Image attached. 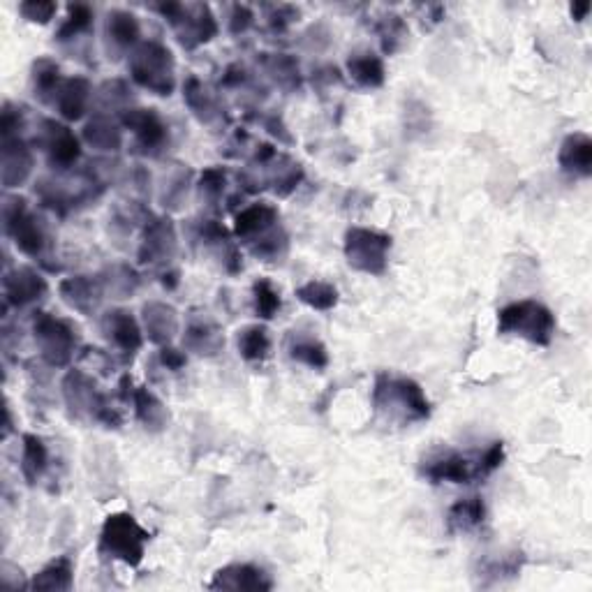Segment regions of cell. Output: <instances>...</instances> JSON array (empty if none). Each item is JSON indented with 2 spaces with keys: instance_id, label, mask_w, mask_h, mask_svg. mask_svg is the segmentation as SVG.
<instances>
[{
  "instance_id": "1",
  "label": "cell",
  "mask_w": 592,
  "mask_h": 592,
  "mask_svg": "<svg viewBox=\"0 0 592 592\" xmlns=\"http://www.w3.org/2000/svg\"><path fill=\"white\" fill-rule=\"evenodd\" d=\"M373 407L384 424L412 426L431 419V401L412 377L377 373L373 384Z\"/></svg>"
},
{
  "instance_id": "2",
  "label": "cell",
  "mask_w": 592,
  "mask_h": 592,
  "mask_svg": "<svg viewBox=\"0 0 592 592\" xmlns=\"http://www.w3.org/2000/svg\"><path fill=\"white\" fill-rule=\"evenodd\" d=\"M63 401L68 405L72 417L93 419L107 428H121L123 417L116 407H111L107 394H102L98 382L84 368H72L65 373L63 382Z\"/></svg>"
},
{
  "instance_id": "3",
  "label": "cell",
  "mask_w": 592,
  "mask_h": 592,
  "mask_svg": "<svg viewBox=\"0 0 592 592\" xmlns=\"http://www.w3.org/2000/svg\"><path fill=\"white\" fill-rule=\"evenodd\" d=\"M130 79L148 93L169 98L176 91V61L172 49L158 40H144L130 54Z\"/></svg>"
},
{
  "instance_id": "4",
  "label": "cell",
  "mask_w": 592,
  "mask_h": 592,
  "mask_svg": "<svg viewBox=\"0 0 592 592\" xmlns=\"http://www.w3.org/2000/svg\"><path fill=\"white\" fill-rule=\"evenodd\" d=\"M148 542H151V532L142 528V523L135 516L128 512H116L109 514L102 523L98 553L128 567H139L146 555Z\"/></svg>"
},
{
  "instance_id": "5",
  "label": "cell",
  "mask_w": 592,
  "mask_h": 592,
  "mask_svg": "<svg viewBox=\"0 0 592 592\" xmlns=\"http://www.w3.org/2000/svg\"><path fill=\"white\" fill-rule=\"evenodd\" d=\"M555 315L542 301L523 299L498 310V333L518 336L532 345L549 347L555 336Z\"/></svg>"
},
{
  "instance_id": "6",
  "label": "cell",
  "mask_w": 592,
  "mask_h": 592,
  "mask_svg": "<svg viewBox=\"0 0 592 592\" xmlns=\"http://www.w3.org/2000/svg\"><path fill=\"white\" fill-rule=\"evenodd\" d=\"M3 227L7 239L14 241L19 253L44 262L49 248V232L44 220L28 209V199L19 195H5L3 199Z\"/></svg>"
},
{
  "instance_id": "7",
  "label": "cell",
  "mask_w": 592,
  "mask_h": 592,
  "mask_svg": "<svg viewBox=\"0 0 592 592\" xmlns=\"http://www.w3.org/2000/svg\"><path fill=\"white\" fill-rule=\"evenodd\" d=\"M394 239L368 227H350L345 232L343 253L354 271L366 276H384L389 269V253Z\"/></svg>"
},
{
  "instance_id": "8",
  "label": "cell",
  "mask_w": 592,
  "mask_h": 592,
  "mask_svg": "<svg viewBox=\"0 0 592 592\" xmlns=\"http://www.w3.org/2000/svg\"><path fill=\"white\" fill-rule=\"evenodd\" d=\"M33 338L40 350V357L49 368H68L77 352V331L61 317L35 310L33 313Z\"/></svg>"
},
{
  "instance_id": "9",
  "label": "cell",
  "mask_w": 592,
  "mask_h": 592,
  "mask_svg": "<svg viewBox=\"0 0 592 592\" xmlns=\"http://www.w3.org/2000/svg\"><path fill=\"white\" fill-rule=\"evenodd\" d=\"M176 255H179V234L172 216H148L139 232V264L167 271L172 269Z\"/></svg>"
},
{
  "instance_id": "10",
  "label": "cell",
  "mask_w": 592,
  "mask_h": 592,
  "mask_svg": "<svg viewBox=\"0 0 592 592\" xmlns=\"http://www.w3.org/2000/svg\"><path fill=\"white\" fill-rule=\"evenodd\" d=\"M118 121H121L123 130H130L132 137H135L132 151L137 155H142V158H160L165 153V148L169 146V128L158 111L130 107L118 116Z\"/></svg>"
},
{
  "instance_id": "11",
  "label": "cell",
  "mask_w": 592,
  "mask_h": 592,
  "mask_svg": "<svg viewBox=\"0 0 592 592\" xmlns=\"http://www.w3.org/2000/svg\"><path fill=\"white\" fill-rule=\"evenodd\" d=\"M37 144L42 146L51 169L58 174H68L81 160V139L74 135L65 123L54 118H44L37 130Z\"/></svg>"
},
{
  "instance_id": "12",
  "label": "cell",
  "mask_w": 592,
  "mask_h": 592,
  "mask_svg": "<svg viewBox=\"0 0 592 592\" xmlns=\"http://www.w3.org/2000/svg\"><path fill=\"white\" fill-rule=\"evenodd\" d=\"M49 296V283L33 266L7 269L3 276V310L7 308H33Z\"/></svg>"
},
{
  "instance_id": "13",
  "label": "cell",
  "mask_w": 592,
  "mask_h": 592,
  "mask_svg": "<svg viewBox=\"0 0 592 592\" xmlns=\"http://www.w3.org/2000/svg\"><path fill=\"white\" fill-rule=\"evenodd\" d=\"M100 331L107 343L121 354L125 364L135 359V354L144 345V327L137 317L125 308H111L100 317Z\"/></svg>"
},
{
  "instance_id": "14",
  "label": "cell",
  "mask_w": 592,
  "mask_h": 592,
  "mask_svg": "<svg viewBox=\"0 0 592 592\" xmlns=\"http://www.w3.org/2000/svg\"><path fill=\"white\" fill-rule=\"evenodd\" d=\"M421 475L431 484H472L481 479L477 461H470L456 449H442L424 458Z\"/></svg>"
},
{
  "instance_id": "15",
  "label": "cell",
  "mask_w": 592,
  "mask_h": 592,
  "mask_svg": "<svg viewBox=\"0 0 592 592\" xmlns=\"http://www.w3.org/2000/svg\"><path fill=\"white\" fill-rule=\"evenodd\" d=\"M183 347L185 352L197 354V357L213 359L225 350V331H222L216 317L206 313V310L192 308L188 320H185Z\"/></svg>"
},
{
  "instance_id": "16",
  "label": "cell",
  "mask_w": 592,
  "mask_h": 592,
  "mask_svg": "<svg viewBox=\"0 0 592 592\" xmlns=\"http://www.w3.org/2000/svg\"><path fill=\"white\" fill-rule=\"evenodd\" d=\"M183 102L192 111V116L206 128H225L229 123V114L225 105H222L220 95L213 91L211 86H206L202 79L190 74L183 84Z\"/></svg>"
},
{
  "instance_id": "17",
  "label": "cell",
  "mask_w": 592,
  "mask_h": 592,
  "mask_svg": "<svg viewBox=\"0 0 592 592\" xmlns=\"http://www.w3.org/2000/svg\"><path fill=\"white\" fill-rule=\"evenodd\" d=\"M35 167V155L31 144L24 137L3 139L0 144V181L5 190L26 185Z\"/></svg>"
},
{
  "instance_id": "18",
  "label": "cell",
  "mask_w": 592,
  "mask_h": 592,
  "mask_svg": "<svg viewBox=\"0 0 592 592\" xmlns=\"http://www.w3.org/2000/svg\"><path fill=\"white\" fill-rule=\"evenodd\" d=\"M218 19L209 5H185V14L179 24L174 26L176 40L185 51H195L209 44L218 35Z\"/></svg>"
},
{
  "instance_id": "19",
  "label": "cell",
  "mask_w": 592,
  "mask_h": 592,
  "mask_svg": "<svg viewBox=\"0 0 592 592\" xmlns=\"http://www.w3.org/2000/svg\"><path fill=\"white\" fill-rule=\"evenodd\" d=\"M58 294L68 303L72 310H77L79 315L93 317L100 313L102 303L107 299L105 285H102L100 276H72L61 280L58 285Z\"/></svg>"
},
{
  "instance_id": "20",
  "label": "cell",
  "mask_w": 592,
  "mask_h": 592,
  "mask_svg": "<svg viewBox=\"0 0 592 592\" xmlns=\"http://www.w3.org/2000/svg\"><path fill=\"white\" fill-rule=\"evenodd\" d=\"M142 327L144 336L151 340L153 345L165 347L172 345L174 338L181 331V317L172 303L165 301H148L142 308Z\"/></svg>"
},
{
  "instance_id": "21",
  "label": "cell",
  "mask_w": 592,
  "mask_h": 592,
  "mask_svg": "<svg viewBox=\"0 0 592 592\" xmlns=\"http://www.w3.org/2000/svg\"><path fill=\"white\" fill-rule=\"evenodd\" d=\"M105 40L109 58L132 54L142 44V26L128 10H111L105 19Z\"/></svg>"
},
{
  "instance_id": "22",
  "label": "cell",
  "mask_w": 592,
  "mask_h": 592,
  "mask_svg": "<svg viewBox=\"0 0 592 592\" xmlns=\"http://www.w3.org/2000/svg\"><path fill=\"white\" fill-rule=\"evenodd\" d=\"M206 588L234 590V592H241V590L264 592L273 588V581L269 579V574H266L262 567L248 565V562H236V565H227L218 569Z\"/></svg>"
},
{
  "instance_id": "23",
  "label": "cell",
  "mask_w": 592,
  "mask_h": 592,
  "mask_svg": "<svg viewBox=\"0 0 592 592\" xmlns=\"http://www.w3.org/2000/svg\"><path fill=\"white\" fill-rule=\"evenodd\" d=\"M93 86L86 77H70L63 79L61 88H58L51 107H56L58 116L68 123H77L86 116L88 107L93 102Z\"/></svg>"
},
{
  "instance_id": "24",
  "label": "cell",
  "mask_w": 592,
  "mask_h": 592,
  "mask_svg": "<svg viewBox=\"0 0 592 592\" xmlns=\"http://www.w3.org/2000/svg\"><path fill=\"white\" fill-rule=\"evenodd\" d=\"M525 567V553L512 549V551H502V553H488L479 560L477 567V579L479 586H498V583H507L516 579L518 574L523 572Z\"/></svg>"
},
{
  "instance_id": "25",
  "label": "cell",
  "mask_w": 592,
  "mask_h": 592,
  "mask_svg": "<svg viewBox=\"0 0 592 592\" xmlns=\"http://www.w3.org/2000/svg\"><path fill=\"white\" fill-rule=\"evenodd\" d=\"M280 225V213L269 202L250 204L234 216V236L241 243H250Z\"/></svg>"
},
{
  "instance_id": "26",
  "label": "cell",
  "mask_w": 592,
  "mask_h": 592,
  "mask_svg": "<svg viewBox=\"0 0 592 592\" xmlns=\"http://www.w3.org/2000/svg\"><path fill=\"white\" fill-rule=\"evenodd\" d=\"M253 169H257V172L262 174L266 188H271L278 197H290L292 192L303 183V176H306L301 162H296L294 158H290V155L280 151L269 165L253 167Z\"/></svg>"
},
{
  "instance_id": "27",
  "label": "cell",
  "mask_w": 592,
  "mask_h": 592,
  "mask_svg": "<svg viewBox=\"0 0 592 592\" xmlns=\"http://www.w3.org/2000/svg\"><path fill=\"white\" fill-rule=\"evenodd\" d=\"M81 139L100 153H118L123 148V125L116 116L93 114L81 128Z\"/></svg>"
},
{
  "instance_id": "28",
  "label": "cell",
  "mask_w": 592,
  "mask_h": 592,
  "mask_svg": "<svg viewBox=\"0 0 592 592\" xmlns=\"http://www.w3.org/2000/svg\"><path fill=\"white\" fill-rule=\"evenodd\" d=\"M560 169L565 174L590 179L592 176V139L586 132H572L562 139L558 151Z\"/></svg>"
},
{
  "instance_id": "29",
  "label": "cell",
  "mask_w": 592,
  "mask_h": 592,
  "mask_svg": "<svg viewBox=\"0 0 592 592\" xmlns=\"http://www.w3.org/2000/svg\"><path fill=\"white\" fill-rule=\"evenodd\" d=\"M257 63L266 77H269L280 91L294 93L301 88L303 74L296 56L283 54V51H278V54H259Z\"/></svg>"
},
{
  "instance_id": "30",
  "label": "cell",
  "mask_w": 592,
  "mask_h": 592,
  "mask_svg": "<svg viewBox=\"0 0 592 592\" xmlns=\"http://www.w3.org/2000/svg\"><path fill=\"white\" fill-rule=\"evenodd\" d=\"M132 407H135V417L148 433H162L167 431L172 414H169L167 405L160 401L148 387H135V396H132Z\"/></svg>"
},
{
  "instance_id": "31",
  "label": "cell",
  "mask_w": 592,
  "mask_h": 592,
  "mask_svg": "<svg viewBox=\"0 0 592 592\" xmlns=\"http://www.w3.org/2000/svg\"><path fill=\"white\" fill-rule=\"evenodd\" d=\"M98 276L102 280V285H105L107 296L116 301L132 299V296L139 292V287H142V276H139V271L128 262L109 264L98 273Z\"/></svg>"
},
{
  "instance_id": "32",
  "label": "cell",
  "mask_w": 592,
  "mask_h": 592,
  "mask_svg": "<svg viewBox=\"0 0 592 592\" xmlns=\"http://www.w3.org/2000/svg\"><path fill=\"white\" fill-rule=\"evenodd\" d=\"M49 470V449L40 435L26 433L21 438V475L28 486H35Z\"/></svg>"
},
{
  "instance_id": "33",
  "label": "cell",
  "mask_w": 592,
  "mask_h": 592,
  "mask_svg": "<svg viewBox=\"0 0 592 592\" xmlns=\"http://www.w3.org/2000/svg\"><path fill=\"white\" fill-rule=\"evenodd\" d=\"M95 114L121 116L125 109L132 107V88L123 79H107L95 88L93 93Z\"/></svg>"
},
{
  "instance_id": "34",
  "label": "cell",
  "mask_w": 592,
  "mask_h": 592,
  "mask_svg": "<svg viewBox=\"0 0 592 592\" xmlns=\"http://www.w3.org/2000/svg\"><path fill=\"white\" fill-rule=\"evenodd\" d=\"M347 74L350 79L357 84L359 88H382L384 81H387V68H384V61L377 54H370V51H364V54H352L347 58Z\"/></svg>"
},
{
  "instance_id": "35",
  "label": "cell",
  "mask_w": 592,
  "mask_h": 592,
  "mask_svg": "<svg viewBox=\"0 0 592 592\" xmlns=\"http://www.w3.org/2000/svg\"><path fill=\"white\" fill-rule=\"evenodd\" d=\"M74 588V562L70 555L51 560L47 567L40 569L28 583V590H49V592H68Z\"/></svg>"
},
{
  "instance_id": "36",
  "label": "cell",
  "mask_w": 592,
  "mask_h": 592,
  "mask_svg": "<svg viewBox=\"0 0 592 592\" xmlns=\"http://www.w3.org/2000/svg\"><path fill=\"white\" fill-rule=\"evenodd\" d=\"M63 84V74H61V65H58L54 58H37L31 68V86H33V95L42 105H51L56 98L58 88Z\"/></svg>"
},
{
  "instance_id": "37",
  "label": "cell",
  "mask_w": 592,
  "mask_h": 592,
  "mask_svg": "<svg viewBox=\"0 0 592 592\" xmlns=\"http://www.w3.org/2000/svg\"><path fill=\"white\" fill-rule=\"evenodd\" d=\"M447 530L449 532H472L477 530L481 523L486 521V505L484 500L477 498V495H470V498L456 500L454 505L449 507L447 512Z\"/></svg>"
},
{
  "instance_id": "38",
  "label": "cell",
  "mask_w": 592,
  "mask_h": 592,
  "mask_svg": "<svg viewBox=\"0 0 592 592\" xmlns=\"http://www.w3.org/2000/svg\"><path fill=\"white\" fill-rule=\"evenodd\" d=\"M246 248L250 255L262 259L266 264H280L290 253V234L285 232L283 225H276L259 236V239L246 243Z\"/></svg>"
},
{
  "instance_id": "39",
  "label": "cell",
  "mask_w": 592,
  "mask_h": 592,
  "mask_svg": "<svg viewBox=\"0 0 592 592\" xmlns=\"http://www.w3.org/2000/svg\"><path fill=\"white\" fill-rule=\"evenodd\" d=\"M236 347L243 361L248 364H262L271 352V333L266 324H248L236 336Z\"/></svg>"
},
{
  "instance_id": "40",
  "label": "cell",
  "mask_w": 592,
  "mask_h": 592,
  "mask_svg": "<svg viewBox=\"0 0 592 592\" xmlns=\"http://www.w3.org/2000/svg\"><path fill=\"white\" fill-rule=\"evenodd\" d=\"M287 354L296 364H303L313 370H324L331 361L327 345L313 336H292L290 345H287Z\"/></svg>"
},
{
  "instance_id": "41",
  "label": "cell",
  "mask_w": 592,
  "mask_h": 592,
  "mask_svg": "<svg viewBox=\"0 0 592 592\" xmlns=\"http://www.w3.org/2000/svg\"><path fill=\"white\" fill-rule=\"evenodd\" d=\"M375 35L380 40V49L384 56H394L403 49V44L407 42V24L401 14L396 12H387L382 14L380 19L375 21Z\"/></svg>"
},
{
  "instance_id": "42",
  "label": "cell",
  "mask_w": 592,
  "mask_h": 592,
  "mask_svg": "<svg viewBox=\"0 0 592 592\" xmlns=\"http://www.w3.org/2000/svg\"><path fill=\"white\" fill-rule=\"evenodd\" d=\"M190 185L192 172L188 165H176L174 172L160 185V204L165 206L167 211H181L190 197Z\"/></svg>"
},
{
  "instance_id": "43",
  "label": "cell",
  "mask_w": 592,
  "mask_h": 592,
  "mask_svg": "<svg viewBox=\"0 0 592 592\" xmlns=\"http://www.w3.org/2000/svg\"><path fill=\"white\" fill-rule=\"evenodd\" d=\"M296 299H299L303 306L320 310V313H329L338 306L340 294L336 285L324 283V280H308L301 287H296Z\"/></svg>"
},
{
  "instance_id": "44",
  "label": "cell",
  "mask_w": 592,
  "mask_h": 592,
  "mask_svg": "<svg viewBox=\"0 0 592 592\" xmlns=\"http://www.w3.org/2000/svg\"><path fill=\"white\" fill-rule=\"evenodd\" d=\"M93 19H95V14H93L91 5H84V3L70 5L68 17L63 19V24L58 26V31H56V42L68 44V42L79 40L81 35L91 33Z\"/></svg>"
},
{
  "instance_id": "45",
  "label": "cell",
  "mask_w": 592,
  "mask_h": 592,
  "mask_svg": "<svg viewBox=\"0 0 592 592\" xmlns=\"http://www.w3.org/2000/svg\"><path fill=\"white\" fill-rule=\"evenodd\" d=\"M253 303H255V315L262 322L273 320L283 308V299L280 292L273 287L269 278H259L253 283Z\"/></svg>"
},
{
  "instance_id": "46",
  "label": "cell",
  "mask_w": 592,
  "mask_h": 592,
  "mask_svg": "<svg viewBox=\"0 0 592 592\" xmlns=\"http://www.w3.org/2000/svg\"><path fill=\"white\" fill-rule=\"evenodd\" d=\"M227 169L225 167H206L197 179V192L202 197V202L209 206H216L222 202L227 190Z\"/></svg>"
},
{
  "instance_id": "47",
  "label": "cell",
  "mask_w": 592,
  "mask_h": 592,
  "mask_svg": "<svg viewBox=\"0 0 592 592\" xmlns=\"http://www.w3.org/2000/svg\"><path fill=\"white\" fill-rule=\"evenodd\" d=\"M301 17V10L294 5H269L266 7V26L273 35H285L292 24Z\"/></svg>"
},
{
  "instance_id": "48",
  "label": "cell",
  "mask_w": 592,
  "mask_h": 592,
  "mask_svg": "<svg viewBox=\"0 0 592 592\" xmlns=\"http://www.w3.org/2000/svg\"><path fill=\"white\" fill-rule=\"evenodd\" d=\"M26 128V111L12 105V102H5L3 111H0V135L3 139L21 137V132Z\"/></svg>"
},
{
  "instance_id": "49",
  "label": "cell",
  "mask_w": 592,
  "mask_h": 592,
  "mask_svg": "<svg viewBox=\"0 0 592 592\" xmlns=\"http://www.w3.org/2000/svg\"><path fill=\"white\" fill-rule=\"evenodd\" d=\"M56 12L58 5L54 0H24V3L19 5V14L26 21H31V24H49V21L56 17Z\"/></svg>"
},
{
  "instance_id": "50",
  "label": "cell",
  "mask_w": 592,
  "mask_h": 592,
  "mask_svg": "<svg viewBox=\"0 0 592 592\" xmlns=\"http://www.w3.org/2000/svg\"><path fill=\"white\" fill-rule=\"evenodd\" d=\"M505 463V442H491L488 447L481 451V456L477 458V468H479V477L486 479L488 475H493L500 465Z\"/></svg>"
},
{
  "instance_id": "51",
  "label": "cell",
  "mask_w": 592,
  "mask_h": 592,
  "mask_svg": "<svg viewBox=\"0 0 592 592\" xmlns=\"http://www.w3.org/2000/svg\"><path fill=\"white\" fill-rule=\"evenodd\" d=\"M257 121L266 132H269L273 139H278L280 144H285V146L294 144V137H292L290 128H287L283 116L276 114V111H264V114L257 116Z\"/></svg>"
},
{
  "instance_id": "52",
  "label": "cell",
  "mask_w": 592,
  "mask_h": 592,
  "mask_svg": "<svg viewBox=\"0 0 592 592\" xmlns=\"http://www.w3.org/2000/svg\"><path fill=\"white\" fill-rule=\"evenodd\" d=\"M255 26V12L250 10L248 5H232V12H229V33L234 37L246 35L250 28Z\"/></svg>"
},
{
  "instance_id": "53",
  "label": "cell",
  "mask_w": 592,
  "mask_h": 592,
  "mask_svg": "<svg viewBox=\"0 0 592 592\" xmlns=\"http://www.w3.org/2000/svg\"><path fill=\"white\" fill-rule=\"evenodd\" d=\"M81 361L91 366V370H100L102 375L114 373V359H111V354L107 350H100V347H84Z\"/></svg>"
},
{
  "instance_id": "54",
  "label": "cell",
  "mask_w": 592,
  "mask_h": 592,
  "mask_svg": "<svg viewBox=\"0 0 592 592\" xmlns=\"http://www.w3.org/2000/svg\"><path fill=\"white\" fill-rule=\"evenodd\" d=\"M158 361H160V366L165 368V370H172V373H179V370H183L185 366H188V354L181 352V350H176V347H172V345H165V347H160Z\"/></svg>"
},
{
  "instance_id": "55",
  "label": "cell",
  "mask_w": 592,
  "mask_h": 592,
  "mask_svg": "<svg viewBox=\"0 0 592 592\" xmlns=\"http://www.w3.org/2000/svg\"><path fill=\"white\" fill-rule=\"evenodd\" d=\"M250 81V72L243 68L241 63H232L227 65L225 72H222V79H220V86L222 88H232V91H236V88H243Z\"/></svg>"
},
{
  "instance_id": "56",
  "label": "cell",
  "mask_w": 592,
  "mask_h": 592,
  "mask_svg": "<svg viewBox=\"0 0 592 592\" xmlns=\"http://www.w3.org/2000/svg\"><path fill=\"white\" fill-rule=\"evenodd\" d=\"M313 86L320 88H333V86H343V74L336 68V65H324V68H317L313 72Z\"/></svg>"
},
{
  "instance_id": "57",
  "label": "cell",
  "mask_w": 592,
  "mask_h": 592,
  "mask_svg": "<svg viewBox=\"0 0 592 592\" xmlns=\"http://www.w3.org/2000/svg\"><path fill=\"white\" fill-rule=\"evenodd\" d=\"M160 280H162V285L167 287V290H176V287H179V271L176 269H167V271H160Z\"/></svg>"
},
{
  "instance_id": "58",
  "label": "cell",
  "mask_w": 592,
  "mask_h": 592,
  "mask_svg": "<svg viewBox=\"0 0 592 592\" xmlns=\"http://www.w3.org/2000/svg\"><path fill=\"white\" fill-rule=\"evenodd\" d=\"M588 12H590V3L588 0H583V3H574L572 5V17H574V21H583L588 17Z\"/></svg>"
},
{
  "instance_id": "59",
  "label": "cell",
  "mask_w": 592,
  "mask_h": 592,
  "mask_svg": "<svg viewBox=\"0 0 592 592\" xmlns=\"http://www.w3.org/2000/svg\"><path fill=\"white\" fill-rule=\"evenodd\" d=\"M10 433H12V410H10V405H7V410H5V431H3V438H10Z\"/></svg>"
}]
</instances>
